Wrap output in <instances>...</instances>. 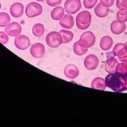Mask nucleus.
Wrapping results in <instances>:
<instances>
[{
	"label": "nucleus",
	"instance_id": "1",
	"mask_svg": "<svg viewBox=\"0 0 127 127\" xmlns=\"http://www.w3.org/2000/svg\"><path fill=\"white\" fill-rule=\"evenodd\" d=\"M106 87L115 92H123L127 91V76L114 72L109 73L105 79Z\"/></svg>",
	"mask_w": 127,
	"mask_h": 127
},
{
	"label": "nucleus",
	"instance_id": "2",
	"mask_svg": "<svg viewBox=\"0 0 127 127\" xmlns=\"http://www.w3.org/2000/svg\"><path fill=\"white\" fill-rule=\"evenodd\" d=\"M91 14L88 11L79 13L76 17V26L81 30H85L91 26Z\"/></svg>",
	"mask_w": 127,
	"mask_h": 127
},
{
	"label": "nucleus",
	"instance_id": "3",
	"mask_svg": "<svg viewBox=\"0 0 127 127\" xmlns=\"http://www.w3.org/2000/svg\"><path fill=\"white\" fill-rule=\"evenodd\" d=\"M46 43L51 48H57L63 43L61 34L57 32H51L46 37Z\"/></svg>",
	"mask_w": 127,
	"mask_h": 127
},
{
	"label": "nucleus",
	"instance_id": "4",
	"mask_svg": "<svg viewBox=\"0 0 127 127\" xmlns=\"http://www.w3.org/2000/svg\"><path fill=\"white\" fill-rule=\"evenodd\" d=\"M96 42L95 34L91 32H86L83 33L79 40V44L85 48H90L94 45Z\"/></svg>",
	"mask_w": 127,
	"mask_h": 127
},
{
	"label": "nucleus",
	"instance_id": "5",
	"mask_svg": "<svg viewBox=\"0 0 127 127\" xmlns=\"http://www.w3.org/2000/svg\"><path fill=\"white\" fill-rule=\"evenodd\" d=\"M43 13V7L37 2H30L26 8V14L29 18H33Z\"/></svg>",
	"mask_w": 127,
	"mask_h": 127
},
{
	"label": "nucleus",
	"instance_id": "6",
	"mask_svg": "<svg viewBox=\"0 0 127 127\" xmlns=\"http://www.w3.org/2000/svg\"><path fill=\"white\" fill-rule=\"evenodd\" d=\"M82 3L80 0H67L64 3V9L70 14H75L80 11Z\"/></svg>",
	"mask_w": 127,
	"mask_h": 127
},
{
	"label": "nucleus",
	"instance_id": "7",
	"mask_svg": "<svg viewBox=\"0 0 127 127\" xmlns=\"http://www.w3.org/2000/svg\"><path fill=\"white\" fill-rule=\"evenodd\" d=\"M99 58L95 55L91 54L88 55L84 60V65L88 70H94L99 66Z\"/></svg>",
	"mask_w": 127,
	"mask_h": 127
},
{
	"label": "nucleus",
	"instance_id": "8",
	"mask_svg": "<svg viewBox=\"0 0 127 127\" xmlns=\"http://www.w3.org/2000/svg\"><path fill=\"white\" fill-rule=\"evenodd\" d=\"M14 44L18 49L26 50L29 47L31 41L29 38L26 35H18L14 40Z\"/></svg>",
	"mask_w": 127,
	"mask_h": 127
},
{
	"label": "nucleus",
	"instance_id": "9",
	"mask_svg": "<svg viewBox=\"0 0 127 127\" xmlns=\"http://www.w3.org/2000/svg\"><path fill=\"white\" fill-rule=\"evenodd\" d=\"M5 32L10 36L11 37H17L18 35H20V34L22 32V28L21 26L20 25V23H17V22H13L10 24H8L5 29Z\"/></svg>",
	"mask_w": 127,
	"mask_h": 127
},
{
	"label": "nucleus",
	"instance_id": "10",
	"mask_svg": "<svg viewBox=\"0 0 127 127\" xmlns=\"http://www.w3.org/2000/svg\"><path fill=\"white\" fill-rule=\"evenodd\" d=\"M45 46L40 43H34L30 49L31 55L35 58H40L45 54Z\"/></svg>",
	"mask_w": 127,
	"mask_h": 127
},
{
	"label": "nucleus",
	"instance_id": "11",
	"mask_svg": "<svg viewBox=\"0 0 127 127\" xmlns=\"http://www.w3.org/2000/svg\"><path fill=\"white\" fill-rule=\"evenodd\" d=\"M64 73L65 76L70 79H74L78 77L79 75V68L74 64H68L65 67L64 70Z\"/></svg>",
	"mask_w": 127,
	"mask_h": 127
},
{
	"label": "nucleus",
	"instance_id": "12",
	"mask_svg": "<svg viewBox=\"0 0 127 127\" xmlns=\"http://www.w3.org/2000/svg\"><path fill=\"white\" fill-rule=\"evenodd\" d=\"M113 54L115 57H117L121 61L123 59L127 58V52L125 49L124 44L119 43H117L113 49Z\"/></svg>",
	"mask_w": 127,
	"mask_h": 127
},
{
	"label": "nucleus",
	"instance_id": "13",
	"mask_svg": "<svg viewBox=\"0 0 127 127\" xmlns=\"http://www.w3.org/2000/svg\"><path fill=\"white\" fill-rule=\"evenodd\" d=\"M10 13L14 18H20L24 13V6L20 2L14 3L10 8Z\"/></svg>",
	"mask_w": 127,
	"mask_h": 127
},
{
	"label": "nucleus",
	"instance_id": "14",
	"mask_svg": "<svg viewBox=\"0 0 127 127\" xmlns=\"http://www.w3.org/2000/svg\"><path fill=\"white\" fill-rule=\"evenodd\" d=\"M60 26L65 29H70L74 26V18L71 14H65L59 20Z\"/></svg>",
	"mask_w": 127,
	"mask_h": 127
},
{
	"label": "nucleus",
	"instance_id": "15",
	"mask_svg": "<svg viewBox=\"0 0 127 127\" xmlns=\"http://www.w3.org/2000/svg\"><path fill=\"white\" fill-rule=\"evenodd\" d=\"M126 25L125 23H120L117 20H114L111 24V31L114 34H120L125 32Z\"/></svg>",
	"mask_w": 127,
	"mask_h": 127
},
{
	"label": "nucleus",
	"instance_id": "16",
	"mask_svg": "<svg viewBox=\"0 0 127 127\" xmlns=\"http://www.w3.org/2000/svg\"><path fill=\"white\" fill-rule=\"evenodd\" d=\"M118 61L114 57H109L105 64V71L108 73L116 72V67L118 65Z\"/></svg>",
	"mask_w": 127,
	"mask_h": 127
},
{
	"label": "nucleus",
	"instance_id": "17",
	"mask_svg": "<svg viewBox=\"0 0 127 127\" xmlns=\"http://www.w3.org/2000/svg\"><path fill=\"white\" fill-rule=\"evenodd\" d=\"M113 43H114L113 39L110 36L107 35L101 38L99 42V46L103 51H108L112 47Z\"/></svg>",
	"mask_w": 127,
	"mask_h": 127
},
{
	"label": "nucleus",
	"instance_id": "18",
	"mask_svg": "<svg viewBox=\"0 0 127 127\" xmlns=\"http://www.w3.org/2000/svg\"><path fill=\"white\" fill-rule=\"evenodd\" d=\"M109 8H106L105 6H103L102 5H101V3L99 4H96V7L94 8V13L95 14L100 18H104L105 17L108 16V14H109Z\"/></svg>",
	"mask_w": 127,
	"mask_h": 127
},
{
	"label": "nucleus",
	"instance_id": "19",
	"mask_svg": "<svg viewBox=\"0 0 127 127\" xmlns=\"http://www.w3.org/2000/svg\"><path fill=\"white\" fill-rule=\"evenodd\" d=\"M65 9L61 7L56 6L51 12V17L54 20H60L64 15Z\"/></svg>",
	"mask_w": 127,
	"mask_h": 127
},
{
	"label": "nucleus",
	"instance_id": "20",
	"mask_svg": "<svg viewBox=\"0 0 127 127\" xmlns=\"http://www.w3.org/2000/svg\"><path fill=\"white\" fill-rule=\"evenodd\" d=\"M91 88L94 89H98L104 91L106 88L105 79L100 77H96L94 79H93L91 82Z\"/></svg>",
	"mask_w": 127,
	"mask_h": 127
},
{
	"label": "nucleus",
	"instance_id": "21",
	"mask_svg": "<svg viewBox=\"0 0 127 127\" xmlns=\"http://www.w3.org/2000/svg\"><path fill=\"white\" fill-rule=\"evenodd\" d=\"M59 33L61 34V37H62V40H63V43H68L70 41L73 40V34L72 32L68 31V30H65L62 29L59 32Z\"/></svg>",
	"mask_w": 127,
	"mask_h": 127
},
{
	"label": "nucleus",
	"instance_id": "22",
	"mask_svg": "<svg viewBox=\"0 0 127 127\" xmlns=\"http://www.w3.org/2000/svg\"><path fill=\"white\" fill-rule=\"evenodd\" d=\"M45 32L44 26L42 23H37L34 25L32 28V33L36 37H41L43 35Z\"/></svg>",
	"mask_w": 127,
	"mask_h": 127
},
{
	"label": "nucleus",
	"instance_id": "23",
	"mask_svg": "<svg viewBox=\"0 0 127 127\" xmlns=\"http://www.w3.org/2000/svg\"><path fill=\"white\" fill-rule=\"evenodd\" d=\"M73 52L76 55L79 56H82L88 52V48H85L79 44V41H77L73 44Z\"/></svg>",
	"mask_w": 127,
	"mask_h": 127
},
{
	"label": "nucleus",
	"instance_id": "24",
	"mask_svg": "<svg viewBox=\"0 0 127 127\" xmlns=\"http://www.w3.org/2000/svg\"><path fill=\"white\" fill-rule=\"evenodd\" d=\"M11 17L5 12L0 13V27H6L8 24H10Z\"/></svg>",
	"mask_w": 127,
	"mask_h": 127
},
{
	"label": "nucleus",
	"instance_id": "25",
	"mask_svg": "<svg viewBox=\"0 0 127 127\" xmlns=\"http://www.w3.org/2000/svg\"><path fill=\"white\" fill-rule=\"evenodd\" d=\"M117 20L120 23L127 22V10L120 9L117 13Z\"/></svg>",
	"mask_w": 127,
	"mask_h": 127
},
{
	"label": "nucleus",
	"instance_id": "26",
	"mask_svg": "<svg viewBox=\"0 0 127 127\" xmlns=\"http://www.w3.org/2000/svg\"><path fill=\"white\" fill-rule=\"evenodd\" d=\"M116 72H118V73H120L127 76V64L124 62L118 64V65L116 67Z\"/></svg>",
	"mask_w": 127,
	"mask_h": 127
},
{
	"label": "nucleus",
	"instance_id": "27",
	"mask_svg": "<svg viewBox=\"0 0 127 127\" xmlns=\"http://www.w3.org/2000/svg\"><path fill=\"white\" fill-rule=\"evenodd\" d=\"M97 4V0H84L83 5L85 8L91 9Z\"/></svg>",
	"mask_w": 127,
	"mask_h": 127
},
{
	"label": "nucleus",
	"instance_id": "28",
	"mask_svg": "<svg viewBox=\"0 0 127 127\" xmlns=\"http://www.w3.org/2000/svg\"><path fill=\"white\" fill-rule=\"evenodd\" d=\"M9 40L8 34L5 32H0V43L3 45H5L8 43Z\"/></svg>",
	"mask_w": 127,
	"mask_h": 127
},
{
	"label": "nucleus",
	"instance_id": "29",
	"mask_svg": "<svg viewBox=\"0 0 127 127\" xmlns=\"http://www.w3.org/2000/svg\"><path fill=\"white\" fill-rule=\"evenodd\" d=\"M116 5L119 10L120 9L127 10V0H117Z\"/></svg>",
	"mask_w": 127,
	"mask_h": 127
},
{
	"label": "nucleus",
	"instance_id": "30",
	"mask_svg": "<svg viewBox=\"0 0 127 127\" xmlns=\"http://www.w3.org/2000/svg\"><path fill=\"white\" fill-rule=\"evenodd\" d=\"M62 2V0H46V3L50 7L58 6Z\"/></svg>",
	"mask_w": 127,
	"mask_h": 127
},
{
	"label": "nucleus",
	"instance_id": "31",
	"mask_svg": "<svg viewBox=\"0 0 127 127\" xmlns=\"http://www.w3.org/2000/svg\"><path fill=\"white\" fill-rule=\"evenodd\" d=\"M115 0H100V3L106 8H110L114 4Z\"/></svg>",
	"mask_w": 127,
	"mask_h": 127
},
{
	"label": "nucleus",
	"instance_id": "32",
	"mask_svg": "<svg viewBox=\"0 0 127 127\" xmlns=\"http://www.w3.org/2000/svg\"><path fill=\"white\" fill-rule=\"evenodd\" d=\"M124 47H125V49H126V51L127 52V41L126 42V43L124 44Z\"/></svg>",
	"mask_w": 127,
	"mask_h": 127
},
{
	"label": "nucleus",
	"instance_id": "33",
	"mask_svg": "<svg viewBox=\"0 0 127 127\" xmlns=\"http://www.w3.org/2000/svg\"><path fill=\"white\" fill-rule=\"evenodd\" d=\"M121 61H122V62H124V63H126V64H127V58L123 59V60H122Z\"/></svg>",
	"mask_w": 127,
	"mask_h": 127
},
{
	"label": "nucleus",
	"instance_id": "34",
	"mask_svg": "<svg viewBox=\"0 0 127 127\" xmlns=\"http://www.w3.org/2000/svg\"><path fill=\"white\" fill-rule=\"evenodd\" d=\"M37 2H43V1H45V0H37Z\"/></svg>",
	"mask_w": 127,
	"mask_h": 127
},
{
	"label": "nucleus",
	"instance_id": "35",
	"mask_svg": "<svg viewBox=\"0 0 127 127\" xmlns=\"http://www.w3.org/2000/svg\"><path fill=\"white\" fill-rule=\"evenodd\" d=\"M1 8H2V5H1V2H0V9H1Z\"/></svg>",
	"mask_w": 127,
	"mask_h": 127
}]
</instances>
